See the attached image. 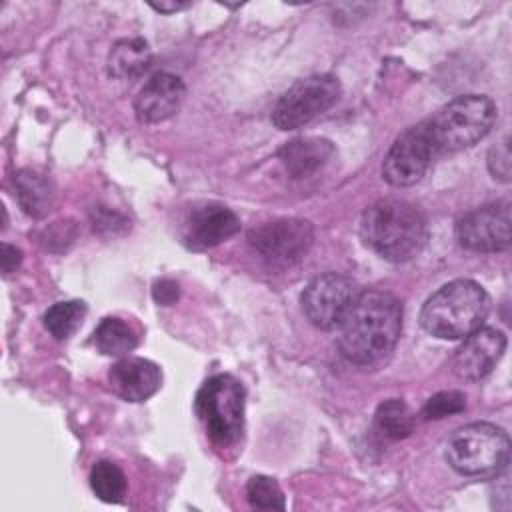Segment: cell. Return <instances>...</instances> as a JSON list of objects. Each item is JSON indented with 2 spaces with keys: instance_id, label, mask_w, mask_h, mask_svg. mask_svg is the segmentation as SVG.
<instances>
[{
  "instance_id": "obj_28",
  "label": "cell",
  "mask_w": 512,
  "mask_h": 512,
  "mask_svg": "<svg viewBox=\"0 0 512 512\" xmlns=\"http://www.w3.org/2000/svg\"><path fill=\"white\" fill-rule=\"evenodd\" d=\"M154 298H156V302H160V304H164V306L172 304V302L178 298V284L172 282V280H160V282H156V286H154Z\"/></svg>"
},
{
  "instance_id": "obj_14",
  "label": "cell",
  "mask_w": 512,
  "mask_h": 512,
  "mask_svg": "<svg viewBox=\"0 0 512 512\" xmlns=\"http://www.w3.org/2000/svg\"><path fill=\"white\" fill-rule=\"evenodd\" d=\"M240 230V218L226 206L202 204L190 210L184 222V240L194 250L214 248Z\"/></svg>"
},
{
  "instance_id": "obj_30",
  "label": "cell",
  "mask_w": 512,
  "mask_h": 512,
  "mask_svg": "<svg viewBox=\"0 0 512 512\" xmlns=\"http://www.w3.org/2000/svg\"><path fill=\"white\" fill-rule=\"evenodd\" d=\"M188 6H190L188 2H150V8H154L160 14H172V12L184 10Z\"/></svg>"
},
{
  "instance_id": "obj_17",
  "label": "cell",
  "mask_w": 512,
  "mask_h": 512,
  "mask_svg": "<svg viewBox=\"0 0 512 512\" xmlns=\"http://www.w3.org/2000/svg\"><path fill=\"white\" fill-rule=\"evenodd\" d=\"M152 62L150 48L142 38H122L108 54V72L114 78L132 80L148 70Z\"/></svg>"
},
{
  "instance_id": "obj_9",
  "label": "cell",
  "mask_w": 512,
  "mask_h": 512,
  "mask_svg": "<svg viewBox=\"0 0 512 512\" xmlns=\"http://www.w3.org/2000/svg\"><path fill=\"white\" fill-rule=\"evenodd\" d=\"M434 158L438 156L422 120L396 136L382 162V176L390 186H412L420 182Z\"/></svg>"
},
{
  "instance_id": "obj_29",
  "label": "cell",
  "mask_w": 512,
  "mask_h": 512,
  "mask_svg": "<svg viewBox=\"0 0 512 512\" xmlns=\"http://www.w3.org/2000/svg\"><path fill=\"white\" fill-rule=\"evenodd\" d=\"M2 270L4 274H10L18 268L20 260H22V252L16 248V246H10V244H2Z\"/></svg>"
},
{
  "instance_id": "obj_12",
  "label": "cell",
  "mask_w": 512,
  "mask_h": 512,
  "mask_svg": "<svg viewBox=\"0 0 512 512\" xmlns=\"http://www.w3.org/2000/svg\"><path fill=\"white\" fill-rule=\"evenodd\" d=\"M506 350V336L496 328L480 326L454 350L452 372L462 380H480L488 376Z\"/></svg>"
},
{
  "instance_id": "obj_5",
  "label": "cell",
  "mask_w": 512,
  "mask_h": 512,
  "mask_svg": "<svg viewBox=\"0 0 512 512\" xmlns=\"http://www.w3.org/2000/svg\"><path fill=\"white\" fill-rule=\"evenodd\" d=\"M210 442L218 450L234 448L244 430V388L232 374H216L208 378L194 400Z\"/></svg>"
},
{
  "instance_id": "obj_21",
  "label": "cell",
  "mask_w": 512,
  "mask_h": 512,
  "mask_svg": "<svg viewBox=\"0 0 512 512\" xmlns=\"http://www.w3.org/2000/svg\"><path fill=\"white\" fill-rule=\"evenodd\" d=\"M86 304L82 300H64L52 304L44 314V328L56 340H68L82 324Z\"/></svg>"
},
{
  "instance_id": "obj_24",
  "label": "cell",
  "mask_w": 512,
  "mask_h": 512,
  "mask_svg": "<svg viewBox=\"0 0 512 512\" xmlns=\"http://www.w3.org/2000/svg\"><path fill=\"white\" fill-rule=\"evenodd\" d=\"M466 408V396L458 390H442L430 396L422 408L426 420H442L452 414H460Z\"/></svg>"
},
{
  "instance_id": "obj_8",
  "label": "cell",
  "mask_w": 512,
  "mask_h": 512,
  "mask_svg": "<svg viewBox=\"0 0 512 512\" xmlns=\"http://www.w3.org/2000/svg\"><path fill=\"white\" fill-rule=\"evenodd\" d=\"M358 284L338 272H326L312 278L302 292V310L320 330H338L356 302Z\"/></svg>"
},
{
  "instance_id": "obj_1",
  "label": "cell",
  "mask_w": 512,
  "mask_h": 512,
  "mask_svg": "<svg viewBox=\"0 0 512 512\" xmlns=\"http://www.w3.org/2000/svg\"><path fill=\"white\" fill-rule=\"evenodd\" d=\"M340 354L354 366L372 368L394 350L402 330V304L384 290L360 292L340 324Z\"/></svg>"
},
{
  "instance_id": "obj_15",
  "label": "cell",
  "mask_w": 512,
  "mask_h": 512,
  "mask_svg": "<svg viewBox=\"0 0 512 512\" xmlns=\"http://www.w3.org/2000/svg\"><path fill=\"white\" fill-rule=\"evenodd\" d=\"M110 388L116 396L128 402H144L158 392L162 384L160 368L138 356L120 358L108 372Z\"/></svg>"
},
{
  "instance_id": "obj_2",
  "label": "cell",
  "mask_w": 512,
  "mask_h": 512,
  "mask_svg": "<svg viewBox=\"0 0 512 512\" xmlns=\"http://www.w3.org/2000/svg\"><path fill=\"white\" fill-rule=\"evenodd\" d=\"M360 236L382 258L406 262L426 242V220L414 204L400 198H382L364 210Z\"/></svg>"
},
{
  "instance_id": "obj_13",
  "label": "cell",
  "mask_w": 512,
  "mask_h": 512,
  "mask_svg": "<svg viewBox=\"0 0 512 512\" xmlns=\"http://www.w3.org/2000/svg\"><path fill=\"white\" fill-rule=\"evenodd\" d=\"M186 96L180 76L158 72L140 88L134 100V114L142 124H158L172 118Z\"/></svg>"
},
{
  "instance_id": "obj_4",
  "label": "cell",
  "mask_w": 512,
  "mask_h": 512,
  "mask_svg": "<svg viewBox=\"0 0 512 512\" xmlns=\"http://www.w3.org/2000/svg\"><path fill=\"white\" fill-rule=\"evenodd\" d=\"M496 120V104L484 94H462L424 120L436 156L458 152L482 140Z\"/></svg>"
},
{
  "instance_id": "obj_7",
  "label": "cell",
  "mask_w": 512,
  "mask_h": 512,
  "mask_svg": "<svg viewBox=\"0 0 512 512\" xmlns=\"http://www.w3.org/2000/svg\"><path fill=\"white\" fill-rule=\"evenodd\" d=\"M342 86L332 74H314L292 84L276 102L272 122L280 130H296L332 108Z\"/></svg>"
},
{
  "instance_id": "obj_22",
  "label": "cell",
  "mask_w": 512,
  "mask_h": 512,
  "mask_svg": "<svg viewBox=\"0 0 512 512\" xmlns=\"http://www.w3.org/2000/svg\"><path fill=\"white\" fill-rule=\"evenodd\" d=\"M92 492L108 504H120L126 496V476L110 460H100L90 470Z\"/></svg>"
},
{
  "instance_id": "obj_3",
  "label": "cell",
  "mask_w": 512,
  "mask_h": 512,
  "mask_svg": "<svg viewBox=\"0 0 512 512\" xmlns=\"http://www.w3.org/2000/svg\"><path fill=\"white\" fill-rule=\"evenodd\" d=\"M490 312L486 290L468 278L440 286L422 306V328L440 340H462L478 330Z\"/></svg>"
},
{
  "instance_id": "obj_11",
  "label": "cell",
  "mask_w": 512,
  "mask_h": 512,
  "mask_svg": "<svg viewBox=\"0 0 512 512\" xmlns=\"http://www.w3.org/2000/svg\"><path fill=\"white\" fill-rule=\"evenodd\" d=\"M250 244L272 262H296L314 242V228L302 218H278L248 232Z\"/></svg>"
},
{
  "instance_id": "obj_23",
  "label": "cell",
  "mask_w": 512,
  "mask_h": 512,
  "mask_svg": "<svg viewBox=\"0 0 512 512\" xmlns=\"http://www.w3.org/2000/svg\"><path fill=\"white\" fill-rule=\"evenodd\" d=\"M246 496L252 508L258 510H284V492L270 476H252L246 484Z\"/></svg>"
},
{
  "instance_id": "obj_16",
  "label": "cell",
  "mask_w": 512,
  "mask_h": 512,
  "mask_svg": "<svg viewBox=\"0 0 512 512\" xmlns=\"http://www.w3.org/2000/svg\"><path fill=\"white\" fill-rule=\"evenodd\" d=\"M332 154V142L316 136L294 138L278 150V158L292 178L312 176L332 158Z\"/></svg>"
},
{
  "instance_id": "obj_20",
  "label": "cell",
  "mask_w": 512,
  "mask_h": 512,
  "mask_svg": "<svg viewBox=\"0 0 512 512\" xmlns=\"http://www.w3.org/2000/svg\"><path fill=\"white\" fill-rule=\"evenodd\" d=\"M94 344L98 352L106 356H126L136 348L138 336L128 322L116 316H108L96 326Z\"/></svg>"
},
{
  "instance_id": "obj_6",
  "label": "cell",
  "mask_w": 512,
  "mask_h": 512,
  "mask_svg": "<svg viewBox=\"0 0 512 512\" xmlns=\"http://www.w3.org/2000/svg\"><path fill=\"white\" fill-rule=\"evenodd\" d=\"M444 454L448 464L464 476H498L510 458V438L496 424L472 422L448 438Z\"/></svg>"
},
{
  "instance_id": "obj_18",
  "label": "cell",
  "mask_w": 512,
  "mask_h": 512,
  "mask_svg": "<svg viewBox=\"0 0 512 512\" xmlns=\"http://www.w3.org/2000/svg\"><path fill=\"white\" fill-rule=\"evenodd\" d=\"M14 188H16V198L26 214L40 218L50 210L54 192L50 182L42 174L34 170H20L14 176Z\"/></svg>"
},
{
  "instance_id": "obj_19",
  "label": "cell",
  "mask_w": 512,
  "mask_h": 512,
  "mask_svg": "<svg viewBox=\"0 0 512 512\" xmlns=\"http://www.w3.org/2000/svg\"><path fill=\"white\" fill-rule=\"evenodd\" d=\"M374 430L386 440H402L414 430V414L404 400L388 398L376 408Z\"/></svg>"
},
{
  "instance_id": "obj_25",
  "label": "cell",
  "mask_w": 512,
  "mask_h": 512,
  "mask_svg": "<svg viewBox=\"0 0 512 512\" xmlns=\"http://www.w3.org/2000/svg\"><path fill=\"white\" fill-rule=\"evenodd\" d=\"M510 140L504 138L502 142H498L496 146L490 148L488 152V170L494 178L508 182L510 180Z\"/></svg>"
},
{
  "instance_id": "obj_27",
  "label": "cell",
  "mask_w": 512,
  "mask_h": 512,
  "mask_svg": "<svg viewBox=\"0 0 512 512\" xmlns=\"http://www.w3.org/2000/svg\"><path fill=\"white\" fill-rule=\"evenodd\" d=\"M94 222V230H108V232H114L116 228H124L126 226V218L120 216L118 212H112V210H104L100 208L96 212V216L92 218Z\"/></svg>"
},
{
  "instance_id": "obj_26",
  "label": "cell",
  "mask_w": 512,
  "mask_h": 512,
  "mask_svg": "<svg viewBox=\"0 0 512 512\" xmlns=\"http://www.w3.org/2000/svg\"><path fill=\"white\" fill-rule=\"evenodd\" d=\"M42 240L52 250H54V242H62V246H64L66 242L74 240V226L66 224V222H54V226L46 228V236Z\"/></svg>"
},
{
  "instance_id": "obj_10",
  "label": "cell",
  "mask_w": 512,
  "mask_h": 512,
  "mask_svg": "<svg viewBox=\"0 0 512 512\" xmlns=\"http://www.w3.org/2000/svg\"><path fill=\"white\" fill-rule=\"evenodd\" d=\"M456 240L472 252H502L510 248V204L494 202L466 212L456 222Z\"/></svg>"
}]
</instances>
